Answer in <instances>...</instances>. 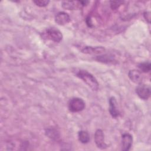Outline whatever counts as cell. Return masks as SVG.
Wrapping results in <instances>:
<instances>
[{
  "label": "cell",
  "mask_w": 151,
  "mask_h": 151,
  "mask_svg": "<svg viewBox=\"0 0 151 151\" xmlns=\"http://www.w3.org/2000/svg\"><path fill=\"white\" fill-rule=\"evenodd\" d=\"M78 138L79 141L83 144H86L90 141V135L85 130H80L78 132Z\"/></svg>",
  "instance_id": "obj_12"
},
{
  "label": "cell",
  "mask_w": 151,
  "mask_h": 151,
  "mask_svg": "<svg viewBox=\"0 0 151 151\" xmlns=\"http://www.w3.org/2000/svg\"><path fill=\"white\" fill-rule=\"evenodd\" d=\"M88 3L87 1H65L61 2L62 7L67 10H76L81 9Z\"/></svg>",
  "instance_id": "obj_4"
},
{
  "label": "cell",
  "mask_w": 151,
  "mask_h": 151,
  "mask_svg": "<svg viewBox=\"0 0 151 151\" xmlns=\"http://www.w3.org/2000/svg\"><path fill=\"white\" fill-rule=\"evenodd\" d=\"M112 56H110L109 55H99L98 57V60L99 61H102L103 63H110L112 62L113 60L111 59Z\"/></svg>",
  "instance_id": "obj_15"
},
{
  "label": "cell",
  "mask_w": 151,
  "mask_h": 151,
  "mask_svg": "<svg viewBox=\"0 0 151 151\" xmlns=\"http://www.w3.org/2000/svg\"><path fill=\"white\" fill-rule=\"evenodd\" d=\"M106 51L105 48L103 47H91V46H86L81 50V52L85 54H101L104 52Z\"/></svg>",
  "instance_id": "obj_9"
},
{
  "label": "cell",
  "mask_w": 151,
  "mask_h": 151,
  "mask_svg": "<svg viewBox=\"0 0 151 151\" xmlns=\"http://www.w3.org/2000/svg\"><path fill=\"white\" fill-rule=\"evenodd\" d=\"M77 77L84 81L93 90L96 91L99 88V84L95 77L85 70H79L76 73Z\"/></svg>",
  "instance_id": "obj_1"
},
{
  "label": "cell",
  "mask_w": 151,
  "mask_h": 151,
  "mask_svg": "<svg viewBox=\"0 0 151 151\" xmlns=\"http://www.w3.org/2000/svg\"><path fill=\"white\" fill-rule=\"evenodd\" d=\"M133 143V137L128 133H123L122 136V150L128 151L130 149Z\"/></svg>",
  "instance_id": "obj_7"
},
{
  "label": "cell",
  "mask_w": 151,
  "mask_h": 151,
  "mask_svg": "<svg viewBox=\"0 0 151 151\" xmlns=\"http://www.w3.org/2000/svg\"><path fill=\"white\" fill-rule=\"evenodd\" d=\"M128 76L129 78L133 82L136 84L142 83L143 77L142 76L141 73L136 70H130L128 73Z\"/></svg>",
  "instance_id": "obj_11"
},
{
  "label": "cell",
  "mask_w": 151,
  "mask_h": 151,
  "mask_svg": "<svg viewBox=\"0 0 151 151\" xmlns=\"http://www.w3.org/2000/svg\"><path fill=\"white\" fill-rule=\"evenodd\" d=\"M136 93L143 100H147L150 96V87L149 85L140 83L136 87Z\"/></svg>",
  "instance_id": "obj_5"
},
{
  "label": "cell",
  "mask_w": 151,
  "mask_h": 151,
  "mask_svg": "<svg viewBox=\"0 0 151 151\" xmlns=\"http://www.w3.org/2000/svg\"><path fill=\"white\" fill-rule=\"evenodd\" d=\"M144 17L146 20L148 21V22H150V14L149 12H145L144 13Z\"/></svg>",
  "instance_id": "obj_18"
},
{
  "label": "cell",
  "mask_w": 151,
  "mask_h": 151,
  "mask_svg": "<svg viewBox=\"0 0 151 151\" xmlns=\"http://www.w3.org/2000/svg\"><path fill=\"white\" fill-rule=\"evenodd\" d=\"M110 6H111V8L113 9H117L123 3V1H110Z\"/></svg>",
  "instance_id": "obj_17"
},
{
  "label": "cell",
  "mask_w": 151,
  "mask_h": 151,
  "mask_svg": "<svg viewBox=\"0 0 151 151\" xmlns=\"http://www.w3.org/2000/svg\"><path fill=\"white\" fill-rule=\"evenodd\" d=\"M45 133H46L47 136H48L49 137H50L52 139H57V137H58V135H57V132L53 129H47Z\"/></svg>",
  "instance_id": "obj_14"
},
{
  "label": "cell",
  "mask_w": 151,
  "mask_h": 151,
  "mask_svg": "<svg viewBox=\"0 0 151 151\" xmlns=\"http://www.w3.org/2000/svg\"><path fill=\"white\" fill-rule=\"evenodd\" d=\"M137 67L143 73H148L150 71V63L149 61L141 63L138 64Z\"/></svg>",
  "instance_id": "obj_13"
},
{
  "label": "cell",
  "mask_w": 151,
  "mask_h": 151,
  "mask_svg": "<svg viewBox=\"0 0 151 151\" xmlns=\"http://www.w3.org/2000/svg\"><path fill=\"white\" fill-rule=\"evenodd\" d=\"M94 142L98 148L105 149L107 147V144L104 142V135L101 129H97L94 133Z\"/></svg>",
  "instance_id": "obj_6"
},
{
  "label": "cell",
  "mask_w": 151,
  "mask_h": 151,
  "mask_svg": "<svg viewBox=\"0 0 151 151\" xmlns=\"http://www.w3.org/2000/svg\"><path fill=\"white\" fill-rule=\"evenodd\" d=\"M54 20L57 24L60 25H64L70 22L71 18L67 13L64 11H60L55 15Z\"/></svg>",
  "instance_id": "obj_8"
},
{
  "label": "cell",
  "mask_w": 151,
  "mask_h": 151,
  "mask_svg": "<svg viewBox=\"0 0 151 151\" xmlns=\"http://www.w3.org/2000/svg\"><path fill=\"white\" fill-rule=\"evenodd\" d=\"M44 35L46 38L55 42H60L63 39L61 32L54 27L47 28L44 32Z\"/></svg>",
  "instance_id": "obj_3"
},
{
  "label": "cell",
  "mask_w": 151,
  "mask_h": 151,
  "mask_svg": "<svg viewBox=\"0 0 151 151\" xmlns=\"http://www.w3.org/2000/svg\"><path fill=\"white\" fill-rule=\"evenodd\" d=\"M85 101L79 97H73L68 102V110L72 113L81 111L85 109Z\"/></svg>",
  "instance_id": "obj_2"
},
{
  "label": "cell",
  "mask_w": 151,
  "mask_h": 151,
  "mask_svg": "<svg viewBox=\"0 0 151 151\" xmlns=\"http://www.w3.org/2000/svg\"><path fill=\"white\" fill-rule=\"evenodd\" d=\"M109 113L113 118H117L120 116V111L116 106V100L114 97H111L109 100Z\"/></svg>",
  "instance_id": "obj_10"
},
{
  "label": "cell",
  "mask_w": 151,
  "mask_h": 151,
  "mask_svg": "<svg viewBox=\"0 0 151 151\" xmlns=\"http://www.w3.org/2000/svg\"><path fill=\"white\" fill-rule=\"evenodd\" d=\"M33 2L37 6L40 7H44L48 5L50 1L47 0H35L33 1Z\"/></svg>",
  "instance_id": "obj_16"
}]
</instances>
